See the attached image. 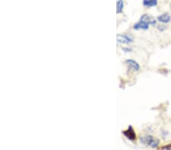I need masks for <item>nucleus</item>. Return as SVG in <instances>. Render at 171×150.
Segmentation results:
<instances>
[{"instance_id": "f257e3e1", "label": "nucleus", "mask_w": 171, "mask_h": 150, "mask_svg": "<svg viewBox=\"0 0 171 150\" xmlns=\"http://www.w3.org/2000/svg\"><path fill=\"white\" fill-rule=\"evenodd\" d=\"M133 40L132 36L128 34H119L116 36V41L119 44H129Z\"/></svg>"}, {"instance_id": "f03ea898", "label": "nucleus", "mask_w": 171, "mask_h": 150, "mask_svg": "<svg viewBox=\"0 0 171 150\" xmlns=\"http://www.w3.org/2000/svg\"><path fill=\"white\" fill-rule=\"evenodd\" d=\"M123 133L128 140H131V141H135L136 140V133L132 126H129L128 129L123 131Z\"/></svg>"}, {"instance_id": "7ed1b4c3", "label": "nucleus", "mask_w": 171, "mask_h": 150, "mask_svg": "<svg viewBox=\"0 0 171 150\" xmlns=\"http://www.w3.org/2000/svg\"><path fill=\"white\" fill-rule=\"evenodd\" d=\"M125 63L128 66V68L130 70H132L133 71H140V65L137 61L133 59H127L126 60Z\"/></svg>"}, {"instance_id": "20e7f679", "label": "nucleus", "mask_w": 171, "mask_h": 150, "mask_svg": "<svg viewBox=\"0 0 171 150\" xmlns=\"http://www.w3.org/2000/svg\"><path fill=\"white\" fill-rule=\"evenodd\" d=\"M140 21H142L144 22H146V23H148V24H150V25H156V21L154 19V17L150 16L149 15H147V14H145L141 17L140 18Z\"/></svg>"}, {"instance_id": "39448f33", "label": "nucleus", "mask_w": 171, "mask_h": 150, "mask_svg": "<svg viewBox=\"0 0 171 150\" xmlns=\"http://www.w3.org/2000/svg\"><path fill=\"white\" fill-rule=\"evenodd\" d=\"M149 26H150V24H148V23L144 22V21H139L138 22H137V23L134 24L133 28H134L135 30H148V28H149Z\"/></svg>"}, {"instance_id": "423d86ee", "label": "nucleus", "mask_w": 171, "mask_h": 150, "mask_svg": "<svg viewBox=\"0 0 171 150\" xmlns=\"http://www.w3.org/2000/svg\"><path fill=\"white\" fill-rule=\"evenodd\" d=\"M171 20L170 15L168 14V13H164V14H162V15H159L157 17V21L163 24H167L169 23Z\"/></svg>"}, {"instance_id": "0eeeda50", "label": "nucleus", "mask_w": 171, "mask_h": 150, "mask_svg": "<svg viewBox=\"0 0 171 150\" xmlns=\"http://www.w3.org/2000/svg\"><path fill=\"white\" fill-rule=\"evenodd\" d=\"M154 139V137H153V136L147 135V136H145V137H140V141H141L142 143L148 145V146H150L151 143L153 141Z\"/></svg>"}, {"instance_id": "6e6552de", "label": "nucleus", "mask_w": 171, "mask_h": 150, "mask_svg": "<svg viewBox=\"0 0 171 150\" xmlns=\"http://www.w3.org/2000/svg\"><path fill=\"white\" fill-rule=\"evenodd\" d=\"M124 9V1L123 0H118L116 2V13L121 14L123 12Z\"/></svg>"}, {"instance_id": "1a4fd4ad", "label": "nucleus", "mask_w": 171, "mask_h": 150, "mask_svg": "<svg viewBox=\"0 0 171 150\" xmlns=\"http://www.w3.org/2000/svg\"><path fill=\"white\" fill-rule=\"evenodd\" d=\"M143 4L145 6L154 7L157 5V0H143Z\"/></svg>"}, {"instance_id": "9d476101", "label": "nucleus", "mask_w": 171, "mask_h": 150, "mask_svg": "<svg viewBox=\"0 0 171 150\" xmlns=\"http://www.w3.org/2000/svg\"><path fill=\"white\" fill-rule=\"evenodd\" d=\"M159 144H160V141H159V140H157V139H156V138H154V140H153V141L151 143L150 146L151 148H157V147H158Z\"/></svg>"}, {"instance_id": "9b49d317", "label": "nucleus", "mask_w": 171, "mask_h": 150, "mask_svg": "<svg viewBox=\"0 0 171 150\" xmlns=\"http://www.w3.org/2000/svg\"><path fill=\"white\" fill-rule=\"evenodd\" d=\"M122 50L123 52H131L132 51V49L129 46H124L122 48Z\"/></svg>"}, {"instance_id": "f8f14e48", "label": "nucleus", "mask_w": 171, "mask_h": 150, "mask_svg": "<svg viewBox=\"0 0 171 150\" xmlns=\"http://www.w3.org/2000/svg\"><path fill=\"white\" fill-rule=\"evenodd\" d=\"M164 29H166V27H164V26H159V28H158V30H161V31H163V30H164Z\"/></svg>"}]
</instances>
